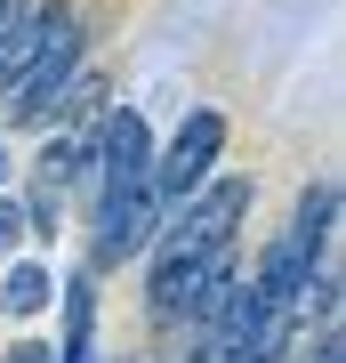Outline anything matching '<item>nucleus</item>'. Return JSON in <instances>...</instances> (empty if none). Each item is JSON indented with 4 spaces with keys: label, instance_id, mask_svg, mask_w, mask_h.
Returning a JSON list of instances; mask_svg holds the SVG:
<instances>
[{
    "label": "nucleus",
    "instance_id": "nucleus-1",
    "mask_svg": "<svg viewBox=\"0 0 346 363\" xmlns=\"http://www.w3.org/2000/svg\"><path fill=\"white\" fill-rule=\"evenodd\" d=\"M250 194H258L250 169H218L202 194H185V202L154 226V242H145V259H137V267H145V315H154V331H178L185 291L202 283L226 250H242Z\"/></svg>",
    "mask_w": 346,
    "mask_h": 363
},
{
    "label": "nucleus",
    "instance_id": "nucleus-2",
    "mask_svg": "<svg viewBox=\"0 0 346 363\" xmlns=\"http://www.w3.org/2000/svg\"><path fill=\"white\" fill-rule=\"evenodd\" d=\"M81 65H89V9H81V0H40V40H33L25 73H16V89L0 97L8 121L16 130H40L49 105L81 81Z\"/></svg>",
    "mask_w": 346,
    "mask_h": 363
},
{
    "label": "nucleus",
    "instance_id": "nucleus-3",
    "mask_svg": "<svg viewBox=\"0 0 346 363\" xmlns=\"http://www.w3.org/2000/svg\"><path fill=\"white\" fill-rule=\"evenodd\" d=\"M226 162V113L218 105H193V113L154 145V178H145V194H154V218H169L185 194H202L209 178H218Z\"/></svg>",
    "mask_w": 346,
    "mask_h": 363
},
{
    "label": "nucleus",
    "instance_id": "nucleus-4",
    "mask_svg": "<svg viewBox=\"0 0 346 363\" xmlns=\"http://www.w3.org/2000/svg\"><path fill=\"white\" fill-rule=\"evenodd\" d=\"M49 307H57V267L16 250V259L0 267V315H8V323H40Z\"/></svg>",
    "mask_w": 346,
    "mask_h": 363
},
{
    "label": "nucleus",
    "instance_id": "nucleus-5",
    "mask_svg": "<svg viewBox=\"0 0 346 363\" xmlns=\"http://www.w3.org/2000/svg\"><path fill=\"white\" fill-rule=\"evenodd\" d=\"M33 40H40V0H25V9L8 16V33H0V97L16 89V73H25V57H33Z\"/></svg>",
    "mask_w": 346,
    "mask_h": 363
},
{
    "label": "nucleus",
    "instance_id": "nucleus-6",
    "mask_svg": "<svg viewBox=\"0 0 346 363\" xmlns=\"http://www.w3.org/2000/svg\"><path fill=\"white\" fill-rule=\"evenodd\" d=\"M16 218H25V234H40V242H57V226H64V202H57V194H40V186H33V194L16 202Z\"/></svg>",
    "mask_w": 346,
    "mask_h": 363
},
{
    "label": "nucleus",
    "instance_id": "nucleus-7",
    "mask_svg": "<svg viewBox=\"0 0 346 363\" xmlns=\"http://www.w3.org/2000/svg\"><path fill=\"white\" fill-rule=\"evenodd\" d=\"M25 250V218H16V194H0V267Z\"/></svg>",
    "mask_w": 346,
    "mask_h": 363
},
{
    "label": "nucleus",
    "instance_id": "nucleus-8",
    "mask_svg": "<svg viewBox=\"0 0 346 363\" xmlns=\"http://www.w3.org/2000/svg\"><path fill=\"white\" fill-rule=\"evenodd\" d=\"M0 363H57V339L25 331V339H16V347H0Z\"/></svg>",
    "mask_w": 346,
    "mask_h": 363
},
{
    "label": "nucleus",
    "instance_id": "nucleus-9",
    "mask_svg": "<svg viewBox=\"0 0 346 363\" xmlns=\"http://www.w3.org/2000/svg\"><path fill=\"white\" fill-rule=\"evenodd\" d=\"M314 363H346V339H338V323H330V331H314Z\"/></svg>",
    "mask_w": 346,
    "mask_h": 363
},
{
    "label": "nucleus",
    "instance_id": "nucleus-10",
    "mask_svg": "<svg viewBox=\"0 0 346 363\" xmlns=\"http://www.w3.org/2000/svg\"><path fill=\"white\" fill-rule=\"evenodd\" d=\"M16 9H25V0H0V33H8V16H16Z\"/></svg>",
    "mask_w": 346,
    "mask_h": 363
},
{
    "label": "nucleus",
    "instance_id": "nucleus-11",
    "mask_svg": "<svg viewBox=\"0 0 346 363\" xmlns=\"http://www.w3.org/2000/svg\"><path fill=\"white\" fill-rule=\"evenodd\" d=\"M0 186H8V145H0Z\"/></svg>",
    "mask_w": 346,
    "mask_h": 363
}]
</instances>
